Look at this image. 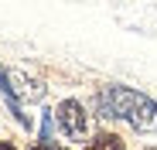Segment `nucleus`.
<instances>
[{
  "mask_svg": "<svg viewBox=\"0 0 157 150\" xmlns=\"http://www.w3.org/2000/svg\"><path fill=\"white\" fill-rule=\"evenodd\" d=\"M96 109L102 119H123L137 133H154L157 130V103L150 96L126 89V85H102L96 92Z\"/></svg>",
  "mask_w": 157,
  "mask_h": 150,
  "instance_id": "f257e3e1",
  "label": "nucleus"
},
{
  "mask_svg": "<svg viewBox=\"0 0 157 150\" xmlns=\"http://www.w3.org/2000/svg\"><path fill=\"white\" fill-rule=\"evenodd\" d=\"M51 113H55L58 126H62V133H65L68 140H78V143H82V137L89 133V113H86V106L78 103V99H62Z\"/></svg>",
  "mask_w": 157,
  "mask_h": 150,
  "instance_id": "f03ea898",
  "label": "nucleus"
},
{
  "mask_svg": "<svg viewBox=\"0 0 157 150\" xmlns=\"http://www.w3.org/2000/svg\"><path fill=\"white\" fill-rule=\"evenodd\" d=\"M0 96L7 99V109L14 113V119L21 123V126H31V119L24 116V109H21V99H17V85H14V79L7 75V68L0 65Z\"/></svg>",
  "mask_w": 157,
  "mask_h": 150,
  "instance_id": "7ed1b4c3",
  "label": "nucleus"
},
{
  "mask_svg": "<svg viewBox=\"0 0 157 150\" xmlns=\"http://www.w3.org/2000/svg\"><path fill=\"white\" fill-rule=\"evenodd\" d=\"M82 150H126V143L116 137V133H109V130H102V133H96Z\"/></svg>",
  "mask_w": 157,
  "mask_h": 150,
  "instance_id": "20e7f679",
  "label": "nucleus"
},
{
  "mask_svg": "<svg viewBox=\"0 0 157 150\" xmlns=\"http://www.w3.org/2000/svg\"><path fill=\"white\" fill-rule=\"evenodd\" d=\"M51 119H55V113H44V119H41V137H38V143H34L31 150H65V147L55 143V137H51Z\"/></svg>",
  "mask_w": 157,
  "mask_h": 150,
  "instance_id": "39448f33",
  "label": "nucleus"
},
{
  "mask_svg": "<svg viewBox=\"0 0 157 150\" xmlns=\"http://www.w3.org/2000/svg\"><path fill=\"white\" fill-rule=\"evenodd\" d=\"M0 150H17L14 143H7V140H0Z\"/></svg>",
  "mask_w": 157,
  "mask_h": 150,
  "instance_id": "423d86ee",
  "label": "nucleus"
}]
</instances>
